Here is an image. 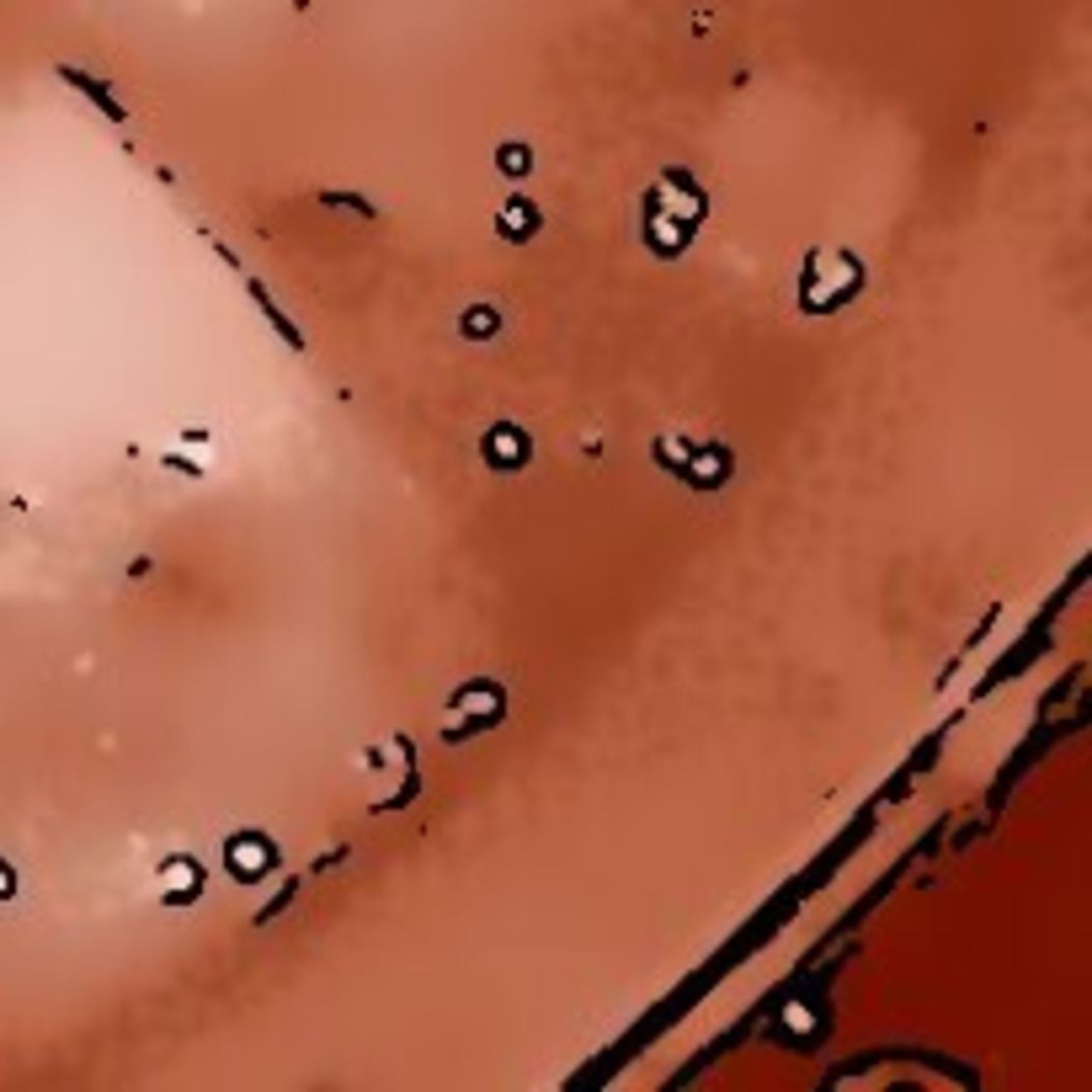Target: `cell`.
<instances>
[{"mask_svg":"<svg viewBox=\"0 0 1092 1092\" xmlns=\"http://www.w3.org/2000/svg\"><path fill=\"white\" fill-rule=\"evenodd\" d=\"M661 448V464H671L683 480H693V485H720L725 480V469H730V459H725V448H683V442H656Z\"/></svg>","mask_w":1092,"mask_h":1092,"instance_id":"6da1fadb","label":"cell"},{"mask_svg":"<svg viewBox=\"0 0 1092 1092\" xmlns=\"http://www.w3.org/2000/svg\"><path fill=\"white\" fill-rule=\"evenodd\" d=\"M267 858H272V853L261 847L256 837H240V842L230 847V869H235V874L246 880V874H256V869H267Z\"/></svg>","mask_w":1092,"mask_h":1092,"instance_id":"7a4b0ae2","label":"cell"},{"mask_svg":"<svg viewBox=\"0 0 1092 1092\" xmlns=\"http://www.w3.org/2000/svg\"><path fill=\"white\" fill-rule=\"evenodd\" d=\"M485 448H491V459H501V464H522V437L517 432H491Z\"/></svg>","mask_w":1092,"mask_h":1092,"instance_id":"3957f363","label":"cell"},{"mask_svg":"<svg viewBox=\"0 0 1092 1092\" xmlns=\"http://www.w3.org/2000/svg\"><path fill=\"white\" fill-rule=\"evenodd\" d=\"M507 224H512V230H517V235H522V230H528V224H534V213H528V203H512V208H507Z\"/></svg>","mask_w":1092,"mask_h":1092,"instance_id":"277c9868","label":"cell"},{"mask_svg":"<svg viewBox=\"0 0 1092 1092\" xmlns=\"http://www.w3.org/2000/svg\"><path fill=\"white\" fill-rule=\"evenodd\" d=\"M522 166H528V149L512 144V149H507V171H522Z\"/></svg>","mask_w":1092,"mask_h":1092,"instance_id":"5b68a950","label":"cell"},{"mask_svg":"<svg viewBox=\"0 0 1092 1092\" xmlns=\"http://www.w3.org/2000/svg\"><path fill=\"white\" fill-rule=\"evenodd\" d=\"M0 895H11V869L0 863Z\"/></svg>","mask_w":1092,"mask_h":1092,"instance_id":"8992f818","label":"cell"}]
</instances>
